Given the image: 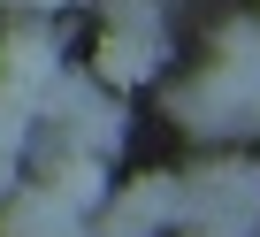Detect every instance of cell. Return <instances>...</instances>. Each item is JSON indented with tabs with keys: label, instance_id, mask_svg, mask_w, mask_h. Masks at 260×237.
Wrapping results in <instances>:
<instances>
[{
	"label": "cell",
	"instance_id": "cell-1",
	"mask_svg": "<svg viewBox=\"0 0 260 237\" xmlns=\"http://www.w3.org/2000/svg\"><path fill=\"white\" fill-rule=\"evenodd\" d=\"M176 229L184 237H252L260 229V161H199L176 176Z\"/></svg>",
	"mask_w": 260,
	"mask_h": 237
},
{
	"label": "cell",
	"instance_id": "cell-2",
	"mask_svg": "<svg viewBox=\"0 0 260 237\" xmlns=\"http://www.w3.org/2000/svg\"><path fill=\"white\" fill-rule=\"evenodd\" d=\"M169 115H176L191 138H237V130H252V77L207 61L199 77L169 84Z\"/></svg>",
	"mask_w": 260,
	"mask_h": 237
},
{
	"label": "cell",
	"instance_id": "cell-3",
	"mask_svg": "<svg viewBox=\"0 0 260 237\" xmlns=\"http://www.w3.org/2000/svg\"><path fill=\"white\" fill-rule=\"evenodd\" d=\"M54 69H61L54 31H46V23H8V39H0V99L31 115L39 92L54 84Z\"/></svg>",
	"mask_w": 260,
	"mask_h": 237
},
{
	"label": "cell",
	"instance_id": "cell-4",
	"mask_svg": "<svg viewBox=\"0 0 260 237\" xmlns=\"http://www.w3.org/2000/svg\"><path fill=\"white\" fill-rule=\"evenodd\" d=\"M176 222V176H138L130 191L100 199V237H161Z\"/></svg>",
	"mask_w": 260,
	"mask_h": 237
},
{
	"label": "cell",
	"instance_id": "cell-5",
	"mask_svg": "<svg viewBox=\"0 0 260 237\" xmlns=\"http://www.w3.org/2000/svg\"><path fill=\"white\" fill-rule=\"evenodd\" d=\"M0 237H84V214L61 207L46 184H16L0 199Z\"/></svg>",
	"mask_w": 260,
	"mask_h": 237
},
{
	"label": "cell",
	"instance_id": "cell-6",
	"mask_svg": "<svg viewBox=\"0 0 260 237\" xmlns=\"http://www.w3.org/2000/svg\"><path fill=\"white\" fill-rule=\"evenodd\" d=\"M153 61H161V54H146L138 39H122V31H107V39H100V54H92V84H100V92H122V84H146V77H153Z\"/></svg>",
	"mask_w": 260,
	"mask_h": 237
},
{
	"label": "cell",
	"instance_id": "cell-7",
	"mask_svg": "<svg viewBox=\"0 0 260 237\" xmlns=\"http://www.w3.org/2000/svg\"><path fill=\"white\" fill-rule=\"evenodd\" d=\"M107 31L138 39L146 54H161V61H169V31H161V16H153V0H107Z\"/></svg>",
	"mask_w": 260,
	"mask_h": 237
},
{
	"label": "cell",
	"instance_id": "cell-8",
	"mask_svg": "<svg viewBox=\"0 0 260 237\" xmlns=\"http://www.w3.org/2000/svg\"><path fill=\"white\" fill-rule=\"evenodd\" d=\"M214 61L237 69V77H260V23H252V16L222 23V31H214Z\"/></svg>",
	"mask_w": 260,
	"mask_h": 237
},
{
	"label": "cell",
	"instance_id": "cell-9",
	"mask_svg": "<svg viewBox=\"0 0 260 237\" xmlns=\"http://www.w3.org/2000/svg\"><path fill=\"white\" fill-rule=\"evenodd\" d=\"M23 138H31V115L0 99V199L16 191V153H23Z\"/></svg>",
	"mask_w": 260,
	"mask_h": 237
},
{
	"label": "cell",
	"instance_id": "cell-10",
	"mask_svg": "<svg viewBox=\"0 0 260 237\" xmlns=\"http://www.w3.org/2000/svg\"><path fill=\"white\" fill-rule=\"evenodd\" d=\"M0 8H69V0H0Z\"/></svg>",
	"mask_w": 260,
	"mask_h": 237
},
{
	"label": "cell",
	"instance_id": "cell-11",
	"mask_svg": "<svg viewBox=\"0 0 260 237\" xmlns=\"http://www.w3.org/2000/svg\"><path fill=\"white\" fill-rule=\"evenodd\" d=\"M252 130H260V77H252Z\"/></svg>",
	"mask_w": 260,
	"mask_h": 237
}]
</instances>
